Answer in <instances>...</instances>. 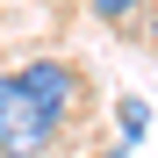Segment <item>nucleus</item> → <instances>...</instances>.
Wrapping results in <instances>:
<instances>
[{"mask_svg":"<svg viewBox=\"0 0 158 158\" xmlns=\"http://www.w3.org/2000/svg\"><path fill=\"white\" fill-rule=\"evenodd\" d=\"M58 129L65 122L43 115L15 72H0V158H43L50 144H58Z\"/></svg>","mask_w":158,"mask_h":158,"instance_id":"f257e3e1","label":"nucleus"},{"mask_svg":"<svg viewBox=\"0 0 158 158\" xmlns=\"http://www.w3.org/2000/svg\"><path fill=\"white\" fill-rule=\"evenodd\" d=\"M15 79L29 86L36 108H43V115H58V122H72V115H79V101H86V79H79L72 58H29V65H15Z\"/></svg>","mask_w":158,"mask_h":158,"instance_id":"f03ea898","label":"nucleus"},{"mask_svg":"<svg viewBox=\"0 0 158 158\" xmlns=\"http://www.w3.org/2000/svg\"><path fill=\"white\" fill-rule=\"evenodd\" d=\"M86 7H94L101 22H115V29H122V22H137V15H144V0H86Z\"/></svg>","mask_w":158,"mask_h":158,"instance_id":"7ed1b4c3","label":"nucleus"},{"mask_svg":"<svg viewBox=\"0 0 158 158\" xmlns=\"http://www.w3.org/2000/svg\"><path fill=\"white\" fill-rule=\"evenodd\" d=\"M151 43H158V7H151Z\"/></svg>","mask_w":158,"mask_h":158,"instance_id":"20e7f679","label":"nucleus"}]
</instances>
